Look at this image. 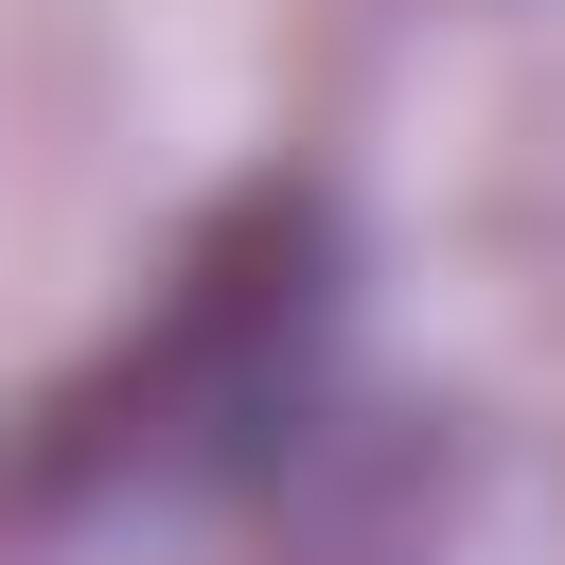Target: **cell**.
<instances>
[{
    "label": "cell",
    "instance_id": "obj_1",
    "mask_svg": "<svg viewBox=\"0 0 565 565\" xmlns=\"http://www.w3.org/2000/svg\"><path fill=\"white\" fill-rule=\"evenodd\" d=\"M318 353H335V194L247 177L177 247V282L141 300V335L35 406L18 512L124 494V477H265L300 441V406H318Z\"/></svg>",
    "mask_w": 565,
    "mask_h": 565
}]
</instances>
